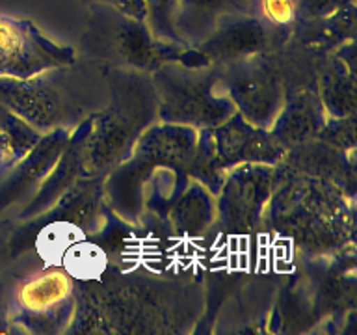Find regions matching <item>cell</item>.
Returning <instances> with one entry per match:
<instances>
[{"label":"cell","instance_id":"28","mask_svg":"<svg viewBox=\"0 0 357 335\" xmlns=\"http://www.w3.org/2000/svg\"><path fill=\"white\" fill-rule=\"evenodd\" d=\"M8 306H10V289L0 283V334H13L8 324Z\"/></svg>","mask_w":357,"mask_h":335},{"label":"cell","instance_id":"27","mask_svg":"<svg viewBox=\"0 0 357 335\" xmlns=\"http://www.w3.org/2000/svg\"><path fill=\"white\" fill-rule=\"evenodd\" d=\"M15 228V220L13 218L2 216L0 218V276L6 272V268L10 267L11 255H10V239Z\"/></svg>","mask_w":357,"mask_h":335},{"label":"cell","instance_id":"18","mask_svg":"<svg viewBox=\"0 0 357 335\" xmlns=\"http://www.w3.org/2000/svg\"><path fill=\"white\" fill-rule=\"evenodd\" d=\"M356 82V39H348L326 54L318 71L317 91L328 116L357 114Z\"/></svg>","mask_w":357,"mask_h":335},{"label":"cell","instance_id":"29","mask_svg":"<svg viewBox=\"0 0 357 335\" xmlns=\"http://www.w3.org/2000/svg\"><path fill=\"white\" fill-rule=\"evenodd\" d=\"M13 166L11 164V151H10V144H8V140L2 133H0V175L6 172V170H10Z\"/></svg>","mask_w":357,"mask_h":335},{"label":"cell","instance_id":"8","mask_svg":"<svg viewBox=\"0 0 357 335\" xmlns=\"http://www.w3.org/2000/svg\"><path fill=\"white\" fill-rule=\"evenodd\" d=\"M284 151L268 128L257 127L234 112L222 125L197 131L188 175L216 195L229 170L240 164L275 166Z\"/></svg>","mask_w":357,"mask_h":335},{"label":"cell","instance_id":"16","mask_svg":"<svg viewBox=\"0 0 357 335\" xmlns=\"http://www.w3.org/2000/svg\"><path fill=\"white\" fill-rule=\"evenodd\" d=\"M356 162L357 151L344 153L318 138H312L284 151L283 158L278 164L312 177L326 179L350 198H357Z\"/></svg>","mask_w":357,"mask_h":335},{"label":"cell","instance_id":"15","mask_svg":"<svg viewBox=\"0 0 357 335\" xmlns=\"http://www.w3.org/2000/svg\"><path fill=\"white\" fill-rule=\"evenodd\" d=\"M69 134V128H54L45 133L28 155L0 175V218L6 216L11 209L21 211L32 200L39 184L43 183V179L60 158Z\"/></svg>","mask_w":357,"mask_h":335},{"label":"cell","instance_id":"14","mask_svg":"<svg viewBox=\"0 0 357 335\" xmlns=\"http://www.w3.org/2000/svg\"><path fill=\"white\" fill-rule=\"evenodd\" d=\"M289 39L270 30L251 13L233 11L225 13L214 30L194 47L201 54H205L211 64H227L248 56L278 50Z\"/></svg>","mask_w":357,"mask_h":335},{"label":"cell","instance_id":"12","mask_svg":"<svg viewBox=\"0 0 357 335\" xmlns=\"http://www.w3.org/2000/svg\"><path fill=\"white\" fill-rule=\"evenodd\" d=\"M214 66L218 88L227 95L234 110L257 127L270 131L284 103V77L278 52H261Z\"/></svg>","mask_w":357,"mask_h":335},{"label":"cell","instance_id":"23","mask_svg":"<svg viewBox=\"0 0 357 335\" xmlns=\"http://www.w3.org/2000/svg\"><path fill=\"white\" fill-rule=\"evenodd\" d=\"M0 133L4 134L10 144L11 164H15L22 156L28 155L43 136V133H39L38 128H33L21 116H17L15 112L6 108L2 103H0Z\"/></svg>","mask_w":357,"mask_h":335},{"label":"cell","instance_id":"2","mask_svg":"<svg viewBox=\"0 0 357 335\" xmlns=\"http://www.w3.org/2000/svg\"><path fill=\"white\" fill-rule=\"evenodd\" d=\"M356 200L326 179L275 164L262 237L287 255L335 253L356 244Z\"/></svg>","mask_w":357,"mask_h":335},{"label":"cell","instance_id":"13","mask_svg":"<svg viewBox=\"0 0 357 335\" xmlns=\"http://www.w3.org/2000/svg\"><path fill=\"white\" fill-rule=\"evenodd\" d=\"M77 61L73 47L47 38L32 21L0 15V77L30 78Z\"/></svg>","mask_w":357,"mask_h":335},{"label":"cell","instance_id":"24","mask_svg":"<svg viewBox=\"0 0 357 335\" xmlns=\"http://www.w3.org/2000/svg\"><path fill=\"white\" fill-rule=\"evenodd\" d=\"M177 4L178 0H144L145 24L156 39L184 45L177 30Z\"/></svg>","mask_w":357,"mask_h":335},{"label":"cell","instance_id":"7","mask_svg":"<svg viewBox=\"0 0 357 335\" xmlns=\"http://www.w3.org/2000/svg\"><path fill=\"white\" fill-rule=\"evenodd\" d=\"M188 45L167 43L138 21L102 4H89L82 50L93 64L116 69L153 73L169 61H183Z\"/></svg>","mask_w":357,"mask_h":335},{"label":"cell","instance_id":"10","mask_svg":"<svg viewBox=\"0 0 357 335\" xmlns=\"http://www.w3.org/2000/svg\"><path fill=\"white\" fill-rule=\"evenodd\" d=\"M156 95L158 121L192 127L195 131L222 125L234 106L218 88V67H186L178 61L164 64L151 73Z\"/></svg>","mask_w":357,"mask_h":335},{"label":"cell","instance_id":"26","mask_svg":"<svg viewBox=\"0 0 357 335\" xmlns=\"http://www.w3.org/2000/svg\"><path fill=\"white\" fill-rule=\"evenodd\" d=\"M89 4L108 6L112 10H117L128 17H134L138 21H145L144 0H86Z\"/></svg>","mask_w":357,"mask_h":335},{"label":"cell","instance_id":"19","mask_svg":"<svg viewBox=\"0 0 357 335\" xmlns=\"http://www.w3.org/2000/svg\"><path fill=\"white\" fill-rule=\"evenodd\" d=\"M328 119L317 86H289L284 88V103L270 133L284 149L317 138L318 131Z\"/></svg>","mask_w":357,"mask_h":335},{"label":"cell","instance_id":"3","mask_svg":"<svg viewBox=\"0 0 357 335\" xmlns=\"http://www.w3.org/2000/svg\"><path fill=\"white\" fill-rule=\"evenodd\" d=\"M197 131L172 123H153L123 161L105 177V200L128 223L151 216L166 222L167 212L188 186V166Z\"/></svg>","mask_w":357,"mask_h":335},{"label":"cell","instance_id":"22","mask_svg":"<svg viewBox=\"0 0 357 335\" xmlns=\"http://www.w3.org/2000/svg\"><path fill=\"white\" fill-rule=\"evenodd\" d=\"M245 11V0H178L177 30L184 45L194 47L214 30L225 13Z\"/></svg>","mask_w":357,"mask_h":335},{"label":"cell","instance_id":"11","mask_svg":"<svg viewBox=\"0 0 357 335\" xmlns=\"http://www.w3.org/2000/svg\"><path fill=\"white\" fill-rule=\"evenodd\" d=\"M75 313V281L60 267L19 278L10 289L11 332L33 335L66 334Z\"/></svg>","mask_w":357,"mask_h":335},{"label":"cell","instance_id":"9","mask_svg":"<svg viewBox=\"0 0 357 335\" xmlns=\"http://www.w3.org/2000/svg\"><path fill=\"white\" fill-rule=\"evenodd\" d=\"M273 166L240 164L225 173L216 194V222L199 244L250 250L266 240L262 222L272 195Z\"/></svg>","mask_w":357,"mask_h":335},{"label":"cell","instance_id":"20","mask_svg":"<svg viewBox=\"0 0 357 335\" xmlns=\"http://www.w3.org/2000/svg\"><path fill=\"white\" fill-rule=\"evenodd\" d=\"M216 222V195L203 184L190 179L173 207L167 212L166 223L178 242L205 240Z\"/></svg>","mask_w":357,"mask_h":335},{"label":"cell","instance_id":"1","mask_svg":"<svg viewBox=\"0 0 357 335\" xmlns=\"http://www.w3.org/2000/svg\"><path fill=\"white\" fill-rule=\"evenodd\" d=\"M203 309L201 276L110 265L99 278L75 281L66 334H194Z\"/></svg>","mask_w":357,"mask_h":335},{"label":"cell","instance_id":"17","mask_svg":"<svg viewBox=\"0 0 357 335\" xmlns=\"http://www.w3.org/2000/svg\"><path fill=\"white\" fill-rule=\"evenodd\" d=\"M88 133L89 116L73 128L60 158L56 161L49 175L43 179V183L39 184L38 192L33 194L32 200L11 216L13 220L24 222V220L39 216L41 212L54 205L78 179L84 177V145H86Z\"/></svg>","mask_w":357,"mask_h":335},{"label":"cell","instance_id":"25","mask_svg":"<svg viewBox=\"0 0 357 335\" xmlns=\"http://www.w3.org/2000/svg\"><path fill=\"white\" fill-rule=\"evenodd\" d=\"M356 114L342 117H333L328 116L326 123L322 128L318 131L317 138L324 144L331 145L335 149L344 151V153H351L357 151V142H356Z\"/></svg>","mask_w":357,"mask_h":335},{"label":"cell","instance_id":"21","mask_svg":"<svg viewBox=\"0 0 357 335\" xmlns=\"http://www.w3.org/2000/svg\"><path fill=\"white\" fill-rule=\"evenodd\" d=\"M348 39H356V4L298 22L290 34V41L314 54H329Z\"/></svg>","mask_w":357,"mask_h":335},{"label":"cell","instance_id":"6","mask_svg":"<svg viewBox=\"0 0 357 335\" xmlns=\"http://www.w3.org/2000/svg\"><path fill=\"white\" fill-rule=\"evenodd\" d=\"M102 67V66H100ZM99 78L77 69V64L56 67L30 78L0 77V103L39 133L73 128L95 112L89 100L99 95Z\"/></svg>","mask_w":357,"mask_h":335},{"label":"cell","instance_id":"5","mask_svg":"<svg viewBox=\"0 0 357 335\" xmlns=\"http://www.w3.org/2000/svg\"><path fill=\"white\" fill-rule=\"evenodd\" d=\"M108 105L89 114L84 177H106L132 153L139 136L158 121L151 73L102 66Z\"/></svg>","mask_w":357,"mask_h":335},{"label":"cell","instance_id":"4","mask_svg":"<svg viewBox=\"0 0 357 335\" xmlns=\"http://www.w3.org/2000/svg\"><path fill=\"white\" fill-rule=\"evenodd\" d=\"M356 244L329 255H290L266 332L270 334L342 335L357 309Z\"/></svg>","mask_w":357,"mask_h":335}]
</instances>
